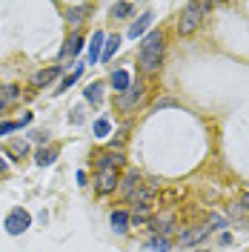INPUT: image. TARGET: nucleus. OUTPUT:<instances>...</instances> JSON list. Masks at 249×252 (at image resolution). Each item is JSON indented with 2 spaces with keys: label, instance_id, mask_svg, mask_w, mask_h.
Masks as SVG:
<instances>
[{
  "label": "nucleus",
  "instance_id": "13",
  "mask_svg": "<svg viewBox=\"0 0 249 252\" xmlns=\"http://www.w3.org/2000/svg\"><path fill=\"white\" fill-rule=\"evenodd\" d=\"M103 40H106L103 32H94L92 34V43H89V63H92V66H94V61L103 55Z\"/></svg>",
  "mask_w": 249,
  "mask_h": 252
},
{
  "label": "nucleus",
  "instance_id": "5",
  "mask_svg": "<svg viewBox=\"0 0 249 252\" xmlns=\"http://www.w3.org/2000/svg\"><path fill=\"white\" fill-rule=\"evenodd\" d=\"M143 94H146V86H143L140 80H135V83H132L124 94H118V109H121V112L135 109L140 100H143Z\"/></svg>",
  "mask_w": 249,
  "mask_h": 252
},
{
  "label": "nucleus",
  "instance_id": "2",
  "mask_svg": "<svg viewBox=\"0 0 249 252\" xmlns=\"http://www.w3.org/2000/svg\"><path fill=\"white\" fill-rule=\"evenodd\" d=\"M209 12V3H189L187 9L181 12V20H178V34H192V32L201 26V20Z\"/></svg>",
  "mask_w": 249,
  "mask_h": 252
},
{
  "label": "nucleus",
  "instance_id": "11",
  "mask_svg": "<svg viewBox=\"0 0 249 252\" xmlns=\"http://www.w3.org/2000/svg\"><path fill=\"white\" fill-rule=\"evenodd\" d=\"M140 184H143L140 172H138V169H132V172H126V175H124V181H121V192H124L126 198H129V195H132V192H135Z\"/></svg>",
  "mask_w": 249,
  "mask_h": 252
},
{
  "label": "nucleus",
  "instance_id": "28",
  "mask_svg": "<svg viewBox=\"0 0 249 252\" xmlns=\"http://www.w3.org/2000/svg\"><path fill=\"white\" fill-rule=\"evenodd\" d=\"M0 172H6V163H3V160H0Z\"/></svg>",
  "mask_w": 249,
  "mask_h": 252
},
{
  "label": "nucleus",
  "instance_id": "12",
  "mask_svg": "<svg viewBox=\"0 0 249 252\" xmlns=\"http://www.w3.org/2000/svg\"><path fill=\"white\" fill-rule=\"evenodd\" d=\"M86 15H89V3H80V6H69L66 9V17H69L72 26H80L86 20Z\"/></svg>",
  "mask_w": 249,
  "mask_h": 252
},
{
  "label": "nucleus",
  "instance_id": "15",
  "mask_svg": "<svg viewBox=\"0 0 249 252\" xmlns=\"http://www.w3.org/2000/svg\"><path fill=\"white\" fill-rule=\"evenodd\" d=\"M152 20H155V17H152V12H146V15H140L138 20L132 23V29H129V37H140L143 32H146L149 26H152Z\"/></svg>",
  "mask_w": 249,
  "mask_h": 252
},
{
  "label": "nucleus",
  "instance_id": "6",
  "mask_svg": "<svg viewBox=\"0 0 249 252\" xmlns=\"http://www.w3.org/2000/svg\"><path fill=\"white\" fill-rule=\"evenodd\" d=\"M209 232H212V229H209L206 223H203V226H195V229H189V232H181L178 244H181V247H195V244H201Z\"/></svg>",
  "mask_w": 249,
  "mask_h": 252
},
{
  "label": "nucleus",
  "instance_id": "23",
  "mask_svg": "<svg viewBox=\"0 0 249 252\" xmlns=\"http://www.w3.org/2000/svg\"><path fill=\"white\" fill-rule=\"evenodd\" d=\"M94 135H97V138H106V135H109V121H106V118H97V121H94Z\"/></svg>",
  "mask_w": 249,
  "mask_h": 252
},
{
  "label": "nucleus",
  "instance_id": "25",
  "mask_svg": "<svg viewBox=\"0 0 249 252\" xmlns=\"http://www.w3.org/2000/svg\"><path fill=\"white\" fill-rule=\"evenodd\" d=\"M206 226H209V229H223L226 220L220 218V215H209V218H206Z\"/></svg>",
  "mask_w": 249,
  "mask_h": 252
},
{
  "label": "nucleus",
  "instance_id": "22",
  "mask_svg": "<svg viewBox=\"0 0 249 252\" xmlns=\"http://www.w3.org/2000/svg\"><path fill=\"white\" fill-rule=\"evenodd\" d=\"M146 247H149L152 252H169L172 244H169V238H163V235H160V238H152V241H149Z\"/></svg>",
  "mask_w": 249,
  "mask_h": 252
},
{
  "label": "nucleus",
  "instance_id": "10",
  "mask_svg": "<svg viewBox=\"0 0 249 252\" xmlns=\"http://www.w3.org/2000/svg\"><path fill=\"white\" fill-rule=\"evenodd\" d=\"M6 155H9V158H15V160L26 158V155H29V141H26V138L9 141V143H6Z\"/></svg>",
  "mask_w": 249,
  "mask_h": 252
},
{
  "label": "nucleus",
  "instance_id": "14",
  "mask_svg": "<svg viewBox=\"0 0 249 252\" xmlns=\"http://www.w3.org/2000/svg\"><path fill=\"white\" fill-rule=\"evenodd\" d=\"M124 160L126 158L121 155V152H118V155H115V152H100V155H97V169H103V166H115V169H118V166H124Z\"/></svg>",
  "mask_w": 249,
  "mask_h": 252
},
{
  "label": "nucleus",
  "instance_id": "3",
  "mask_svg": "<svg viewBox=\"0 0 249 252\" xmlns=\"http://www.w3.org/2000/svg\"><path fill=\"white\" fill-rule=\"evenodd\" d=\"M118 187H121V175H118L115 166H103V169H97V178H94V189H97V195H112Z\"/></svg>",
  "mask_w": 249,
  "mask_h": 252
},
{
  "label": "nucleus",
  "instance_id": "7",
  "mask_svg": "<svg viewBox=\"0 0 249 252\" xmlns=\"http://www.w3.org/2000/svg\"><path fill=\"white\" fill-rule=\"evenodd\" d=\"M61 75V66H49V69H40V72H34L31 75V86H37V89H43V86H49L52 80Z\"/></svg>",
  "mask_w": 249,
  "mask_h": 252
},
{
  "label": "nucleus",
  "instance_id": "24",
  "mask_svg": "<svg viewBox=\"0 0 249 252\" xmlns=\"http://www.w3.org/2000/svg\"><path fill=\"white\" fill-rule=\"evenodd\" d=\"M17 129H23L20 121H0V135H9V132H17Z\"/></svg>",
  "mask_w": 249,
  "mask_h": 252
},
{
  "label": "nucleus",
  "instance_id": "17",
  "mask_svg": "<svg viewBox=\"0 0 249 252\" xmlns=\"http://www.w3.org/2000/svg\"><path fill=\"white\" fill-rule=\"evenodd\" d=\"M118 49H121V34H109V37L103 40V55H100V58H103V61H109Z\"/></svg>",
  "mask_w": 249,
  "mask_h": 252
},
{
  "label": "nucleus",
  "instance_id": "26",
  "mask_svg": "<svg viewBox=\"0 0 249 252\" xmlns=\"http://www.w3.org/2000/svg\"><path fill=\"white\" fill-rule=\"evenodd\" d=\"M78 78H80V66H78V69H75V72H72V75H69L66 80H63V83H61V89H58V92H66V89H69V86H72V83H75Z\"/></svg>",
  "mask_w": 249,
  "mask_h": 252
},
{
  "label": "nucleus",
  "instance_id": "19",
  "mask_svg": "<svg viewBox=\"0 0 249 252\" xmlns=\"http://www.w3.org/2000/svg\"><path fill=\"white\" fill-rule=\"evenodd\" d=\"M83 97H86L89 103L97 106V103H100V97H103V83H92V86H86V89H83Z\"/></svg>",
  "mask_w": 249,
  "mask_h": 252
},
{
  "label": "nucleus",
  "instance_id": "18",
  "mask_svg": "<svg viewBox=\"0 0 249 252\" xmlns=\"http://www.w3.org/2000/svg\"><path fill=\"white\" fill-rule=\"evenodd\" d=\"M80 46H83V37H80V34H72L69 43H66V49L61 52V58H75V55L80 52Z\"/></svg>",
  "mask_w": 249,
  "mask_h": 252
},
{
  "label": "nucleus",
  "instance_id": "8",
  "mask_svg": "<svg viewBox=\"0 0 249 252\" xmlns=\"http://www.w3.org/2000/svg\"><path fill=\"white\" fill-rule=\"evenodd\" d=\"M109 223H112V229H115V232H121V235H124L126 229H129V223H132V215H129L126 209H115V212L109 215Z\"/></svg>",
  "mask_w": 249,
  "mask_h": 252
},
{
  "label": "nucleus",
  "instance_id": "1",
  "mask_svg": "<svg viewBox=\"0 0 249 252\" xmlns=\"http://www.w3.org/2000/svg\"><path fill=\"white\" fill-rule=\"evenodd\" d=\"M163 32L155 29L140 40V69L143 72H157L163 63Z\"/></svg>",
  "mask_w": 249,
  "mask_h": 252
},
{
  "label": "nucleus",
  "instance_id": "20",
  "mask_svg": "<svg viewBox=\"0 0 249 252\" xmlns=\"http://www.w3.org/2000/svg\"><path fill=\"white\" fill-rule=\"evenodd\" d=\"M132 12H135V6H132V3H115V6L109 9V15L115 17V20H121V17H129Z\"/></svg>",
  "mask_w": 249,
  "mask_h": 252
},
{
  "label": "nucleus",
  "instance_id": "16",
  "mask_svg": "<svg viewBox=\"0 0 249 252\" xmlns=\"http://www.w3.org/2000/svg\"><path fill=\"white\" fill-rule=\"evenodd\" d=\"M17 97H20V89L17 86H0V112L6 109L9 103H15Z\"/></svg>",
  "mask_w": 249,
  "mask_h": 252
},
{
  "label": "nucleus",
  "instance_id": "4",
  "mask_svg": "<svg viewBox=\"0 0 249 252\" xmlns=\"http://www.w3.org/2000/svg\"><path fill=\"white\" fill-rule=\"evenodd\" d=\"M3 226H6V232L9 235H23L26 229L31 226V215L26 212V209H12L9 215H6V220H3Z\"/></svg>",
  "mask_w": 249,
  "mask_h": 252
},
{
  "label": "nucleus",
  "instance_id": "9",
  "mask_svg": "<svg viewBox=\"0 0 249 252\" xmlns=\"http://www.w3.org/2000/svg\"><path fill=\"white\" fill-rule=\"evenodd\" d=\"M109 83H112V89H115L118 94H124L126 89L132 86V78H129V72H126V69H118V72H112Z\"/></svg>",
  "mask_w": 249,
  "mask_h": 252
},
{
  "label": "nucleus",
  "instance_id": "21",
  "mask_svg": "<svg viewBox=\"0 0 249 252\" xmlns=\"http://www.w3.org/2000/svg\"><path fill=\"white\" fill-rule=\"evenodd\" d=\"M55 158H58V149H55V146H52V149H40V152H37V166H52Z\"/></svg>",
  "mask_w": 249,
  "mask_h": 252
},
{
  "label": "nucleus",
  "instance_id": "27",
  "mask_svg": "<svg viewBox=\"0 0 249 252\" xmlns=\"http://www.w3.org/2000/svg\"><path fill=\"white\" fill-rule=\"evenodd\" d=\"M241 204H244V209H249V192L244 195V198H241Z\"/></svg>",
  "mask_w": 249,
  "mask_h": 252
}]
</instances>
